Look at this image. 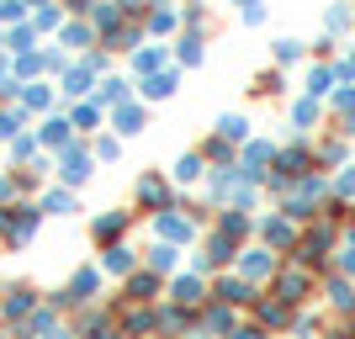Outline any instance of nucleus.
<instances>
[{
  "instance_id": "obj_1",
  "label": "nucleus",
  "mask_w": 355,
  "mask_h": 339,
  "mask_svg": "<svg viewBox=\"0 0 355 339\" xmlns=\"http://www.w3.org/2000/svg\"><path fill=\"white\" fill-rule=\"evenodd\" d=\"M32 313H37V292L16 281L11 292H6V318H32Z\"/></svg>"
},
{
  "instance_id": "obj_2",
  "label": "nucleus",
  "mask_w": 355,
  "mask_h": 339,
  "mask_svg": "<svg viewBox=\"0 0 355 339\" xmlns=\"http://www.w3.org/2000/svg\"><path fill=\"white\" fill-rule=\"evenodd\" d=\"M164 196H170V186H164L159 175H144V180H138V207L154 212V207H164Z\"/></svg>"
},
{
  "instance_id": "obj_3",
  "label": "nucleus",
  "mask_w": 355,
  "mask_h": 339,
  "mask_svg": "<svg viewBox=\"0 0 355 339\" xmlns=\"http://www.w3.org/2000/svg\"><path fill=\"white\" fill-rule=\"evenodd\" d=\"M122 228H128V212H106V218H96V228H90V234L101 238V244H112Z\"/></svg>"
},
{
  "instance_id": "obj_4",
  "label": "nucleus",
  "mask_w": 355,
  "mask_h": 339,
  "mask_svg": "<svg viewBox=\"0 0 355 339\" xmlns=\"http://www.w3.org/2000/svg\"><path fill=\"white\" fill-rule=\"evenodd\" d=\"M64 175H69V180H85L90 175V159H85V154H69V159H64Z\"/></svg>"
},
{
  "instance_id": "obj_5",
  "label": "nucleus",
  "mask_w": 355,
  "mask_h": 339,
  "mask_svg": "<svg viewBox=\"0 0 355 339\" xmlns=\"http://www.w3.org/2000/svg\"><path fill=\"white\" fill-rule=\"evenodd\" d=\"M106 266H112V270H128V266H133V250L112 244V250H106Z\"/></svg>"
},
{
  "instance_id": "obj_6",
  "label": "nucleus",
  "mask_w": 355,
  "mask_h": 339,
  "mask_svg": "<svg viewBox=\"0 0 355 339\" xmlns=\"http://www.w3.org/2000/svg\"><path fill=\"white\" fill-rule=\"evenodd\" d=\"M43 138H48V144H64V138H69V122H48Z\"/></svg>"
},
{
  "instance_id": "obj_7",
  "label": "nucleus",
  "mask_w": 355,
  "mask_h": 339,
  "mask_svg": "<svg viewBox=\"0 0 355 339\" xmlns=\"http://www.w3.org/2000/svg\"><path fill=\"white\" fill-rule=\"evenodd\" d=\"M117 122H122V133H138V122H144V112H122Z\"/></svg>"
},
{
  "instance_id": "obj_8",
  "label": "nucleus",
  "mask_w": 355,
  "mask_h": 339,
  "mask_svg": "<svg viewBox=\"0 0 355 339\" xmlns=\"http://www.w3.org/2000/svg\"><path fill=\"white\" fill-rule=\"evenodd\" d=\"M6 133H16V112H6V117H0V138Z\"/></svg>"
},
{
  "instance_id": "obj_9",
  "label": "nucleus",
  "mask_w": 355,
  "mask_h": 339,
  "mask_svg": "<svg viewBox=\"0 0 355 339\" xmlns=\"http://www.w3.org/2000/svg\"><path fill=\"white\" fill-rule=\"evenodd\" d=\"M16 191V186H11V180H6V175H0V202H6V196H11Z\"/></svg>"
}]
</instances>
